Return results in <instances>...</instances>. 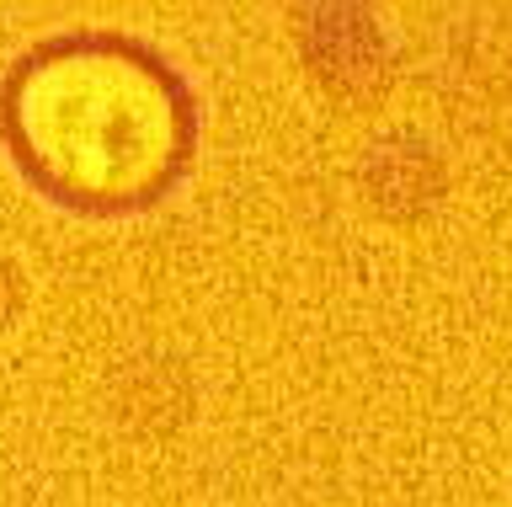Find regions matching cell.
<instances>
[{
	"instance_id": "1",
	"label": "cell",
	"mask_w": 512,
	"mask_h": 507,
	"mask_svg": "<svg viewBox=\"0 0 512 507\" xmlns=\"http://www.w3.org/2000/svg\"><path fill=\"white\" fill-rule=\"evenodd\" d=\"M6 129L22 166L75 209H139L187 155V97L123 43H54L11 75Z\"/></svg>"
}]
</instances>
